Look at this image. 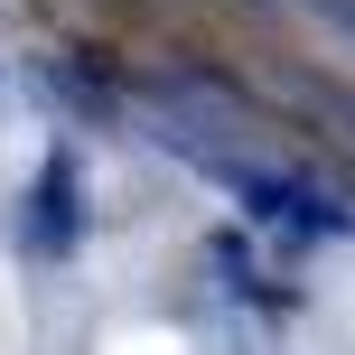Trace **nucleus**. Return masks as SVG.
Returning <instances> with one entry per match:
<instances>
[{"label": "nucleus", "instance_id": "f257e3e1", "mask_svg": "<svg viewBox=\"0 0 355 355\" xmlns=\"http://www.w3.org/2000/svg\"><path fill=\"white\" fill-rule=\"evenodd\" d=\"M85 178H75V150H47V168H37L28 187V225H19V243L37 252V262H66L75 243H85Z\"/></svg>", "mask_w": 355, "mask_h": 355}, {"label": "nucleus", "instance_id": "7ed1b4c3", "mask_svg": "<svg viewBox=\"0 0 355 355\" xmlns=\"http://www.w3.org/2000/svg\"><path fill=\"white\" fill-rule=\"evenodd\" d=\"M300 10H318L327 28H346V37H355V0H300Z\"/></svg>", "mask_w": 355, "mask_h": 355}, {"label": "nucleus", "instance_id": "f03ea898", "mask_svg": "<svg viewBox=\"0 0 355 355\" xmlns=\"http://www.w3.org/2000/svg\"><path fill=\"white\" fill-rule=\"evenodd\" d=\"M206 252H215V262H225V281H243V262H252V234H234V225H225V234H215Z\"/></svg>", "mask_w": 355, "mask_h": 355}]
</instances>
